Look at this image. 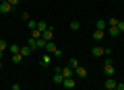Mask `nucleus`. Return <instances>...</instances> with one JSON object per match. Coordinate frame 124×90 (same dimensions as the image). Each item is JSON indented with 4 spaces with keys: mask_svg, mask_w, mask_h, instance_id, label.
<instances>
[{
    "mask_svg": "<svg viewBox=\"0 0 124 90\" xmlns=\"http://www.w3.org/2000/svg\"><path fill=\"white\" fill-rule=\"evenodd\" d=\"M66 66H70V68L75 70L77 66H79V60H75V57H70V60H68V64H66Z\"/></svg>",
    "mask_w": 124,
    "mask_h": 90,
    "instance_id": "a211bd4d",
    "label": "nucleus"
},
{
    "mask_svg": "<svg viewBox=\"0 0 124 90\" xmlns=\"http://www.w3.org/2000/svg\"><path fill=\"white\" fill-rule=\"evenodd\" d=\"M15 6H10L8 2H0V12H10Z\"/></svg>",
    "mask_w": 124,
    "mask_h": 90,
    "instance_id": "9d476101",
    "label": "nucleus"
},
{
    "mask_svg": "<svg viewBox=\"0 0 124 90\" xmlns=\"http://www.w3.org/2000/svg\"><path fill=\"white\" fill-rule=\"evenodd\" d=\"M41 39H46V43H48V41H54V29H46L44 33H41Z\"/></svg>",
    "mask_w": 124,
    "mask_h": 90,
    "instance_id": "39448f33",
    "label": "nucleus"
},
{
    "mask_svg": "<svg viewBox=\"0 0 124 90\" xmlns=\"http://www.w3.org/2000/svg\"><path fill=\"white\" fill-rule=\"evenodd\" d=\"M103 37H106V31L103 29H95L93 31V39H95V41H101Z\"/></svg>",
    "mask_w": 124,
    "mask_h": 90,
    "instance_id": "0eeeda50",
    "label": "nucleus"
},
{
    "mask_svg": "<svg viewBox=\"0 0 124 90\" xmlns=\"http://www.w3.org/2000/svg\"><path fill=\"white\" fill-rule=\"evenodd\" d=\"M75 84H77V82H75V78H64V82H62V86H64V88H68V90H70V88H75Z\"/></svg>",
    "mask_w": 124,
    "mask_h": 90,
    "instance_id": "6e6552de",
    "label": "nucleus"
},
{
    "mask_svg": "<svg viewBox=\"0 0 124 90\" xmlns=\"http://www.w3.org/2000/svg\"><path fill=\"white\" fill-rule=\"evenodd\" d=\"M19 2H21V0H8V4H10V6H17Z\"/></svg>",
    "mask_w": 124,
    "mask_h": 90,
    "instance_id": "a878e982",
    "label": "nucleus"
},
{
    "mask_svg": "<svg viewBox=\"0 0 124 90\" xmlns=\"http://www.w3.org/2000/svg\"><path fill=\"white\" fill-rule=\"evenodd\" d=\"M10 90H21V86H19V84H13V88H10Z\"/></svg>",
    "mask_w": 124,
    "mask_h": 90,
    "instance_id": "bb28decb",
    "label": "nucleus"
},
{
    "mask_svg": "<svg viewBox=\"0 0 124 90\" xmlns=\"http://www.w3.org/2000/svg\"><path fill=\"white\" fill-rule=\"evenodd\" d=\"M6 49H8V43L4 39H0V51H6Z\"/></svg>",
    "mask_w": 124,
    "mask_h": 90,
    "instance_id": "aec40b11",
    "label": "nucleus"
},
{
    "mask_svg": "<svg viewBox=\"0 0 124 90\" xmlns=\"http://www.w3.org/2000/svg\"><path fill=\"white\" fill-rule=\"evenodd\" d=\"M116 90H124V84H118V86H116Z\"/></svg>",
    "mask_w": 124,
    "mask_h": 90,
    "instance_id": "cd10ccee",
    "label": "nucleus"
},
{
    "mask_svg": "<svg viewBox=\"0 0 124 90\" xmlns=\"http://www.w3.org/2000/svg\"><path fill=\"white\" fill-rule=\"evenodd\" d=\"M70 29H72V31H79V21H72V23H70Z\"/></svg>",
    "mask_w": 124,
    "mask_h": 90,
    "instance_id": "b1692460",
    "label": "nucleus"
},
{
    "mask_svg": "<svg viewBox=\"0 0 124 90\" xmlns=\"http://www.w3.org/2000/svg\"><path fill=\"white\" fill-rule=\"evenodd\" d=\"M31 39H41V31L39 29H33V31H31Z\"/></svg>",
    "mask_w": 124,
    "mask_h": 90,
    "instance_id": "4468645a",
    "label": "nucleus"
},
{
    "mask_svg": "<svg viewBox=\"0 0 124 90\" xmlns=\"http://www.w3.org/2000/svg\"><path fill=\"white\" fill-rule=\"evenodd\" d=\"M39 64H41V66H44V68H48V66H50V64H52V55H50V53H46V55H44V57H41V61H39Z\"/></svg>",
    "mask_w": 124,
    "mask_h": 90,
    "instance_id": "1a4fd4ad",
    "label": "nucleus"
},
{
    "mask_svg": "<svg viewBox=\"0 0 124 90\" xmlns=\"http://www.w3.org/2000/svg\"><path fill=\"white\" fill-rule=\"evenodd\" d=\"M118 31H120V33L124 31V21H120V23H118Z\"/></svg>",
    "mask_w": 124,
    "mask_h": 90,
    "instance_id": "393cba45",
    "label": "nucleus"
},
{
    "mask_svg": "<svg viewBox=\"0 0 124 90\" xmlns=\"http://www.w3.org/2000/svg\"><path fill=\"white\" fill-rule=\"evenodd\" d=\"M37 47H46V39H37L35 41V49Z\"/></svg>",
    "mask_w": 124,
    "mask_h": 90,
    "instance_id": "412c9836",
    "label": "nucleus"
},
{
    "mask_svg": "<svg viewBox=\"0 0 124 90\" xmlns=\"http://www.w3.org/2000/svg\"><path fill=\"white\" fill-rule=\"evenodd\" d=\"M91 53L95 57H99V55H106V47H101V45H95V47L91 49Z\"/></svg>",
    "mask_w": 124,
    "mask_h": 90,
    "instance_id": "423d86ee",
    "label": "nucleus"
},
{
    "mask_svg": "<svg viewBox=\"0 0 124 90\" xmlns=\"http://www.w3.org/2000/svg\"><path fill=\"white\" fill-rule=\"evenodd\" d=\"M2 55H4V51H0V60H2Z\"/></svg>",
    "mask_w": 124,
    "mask_h": 90,
    "instance_id": "c85d7f7f",
    "label": "nucleus"
},
{
    "mask_svg": "<svg viewBox=\"0 0 124 90\" xmlns=\"http://www.w3.org/2000/svg\"><path fill=\"white\" fill-rule=\"evenodd\" d=\"M31 51H33V49H31L29 45H21V55H23V57H27V55H31Z\"/></svg>",
    "mask_w": 124,
    "mask_h": 90,
    "instance_id": "9b49d317",
    "label": "nucleus"
},
{
    "mask_svg": "<svg viewBox=\"0 0 124 90\" xmlns=\"http://www.w3.org/2000/svg\"><path fill=\"white\" fill-rule=\"evenodd\" d=\"M87 68H83V66H77V68H75V76L77 78H87Z\"/></svg>",
    "mask_w": 124,
    "mask_h": 90,
    "instance_id": "20e7f679",
    "label": "nucleus"
},
{
    "mask_svg": "<svg viewBox=\"0 0 124 90\" xmlns=\"http://www.w3.org/2000/svg\"><path fill=\"white\" fill-rule=\"evenodd\" d=\"M8 49H10V53H21V45H8Z\"/></svg>",
    "mask_w": 124,
    "mask_h": 90,
    "instance_id": "2eb2a0df",
    "label": "nucleus"
},
{
    "mask_svg": "<svg viewBox=\"0 0 124 90\" xmlns=\"http://www.w3.org/2000/svg\"><path fill=\"white\" fill-rule=\"evenodd\" d=\"M37 29H39V31H41V33H44V31H46V29H50V27H48V25H46V23H44V21H37Z\"/></svg>",
    "mask_w": 124,
    "mask_h": 90,
    "instance_id": "dca6fc26",
    "label": "nucleus"
},
{
    "mask_svg": "<svg viewBox=\"0 0 124 90\" xmlns=\"http://www.w3.org/2000/svg\"><path fill=\"white\" fill-rule=\"evenodd\" d=\"M21 61H23V55L21 53H15L13 55V64H21Z\"/></svg>",
    "mask_w": 124,
    "mask_h": 90,
    "instance_id": "f3484780",
    "label": "nucleus"
},
{
    "mask_svg": "<svg viewBox=\"0 0 124 90\" xmlns=\"http://www.w3.org/2000/svg\"><path fill=\"white\" fill-rule=\"evenodd\" d=\"M108 33H110L112 37H118V35H120V31H118V27H110V29H108Z\"/></svg>",
    "mask_w": 124,
    "mask_h": 90,
    "instance_id": "ddd939ff",
    "label": "nucleus"
},
{
    "mask_svg": "<svg viewBox=\"0 0 124 90\" xmlns=\"http://www.w3.org/2000/svg\"><path fill=\"white\" fill-rule=\"evenodd\" d=\"M103 84H106V90H116V86H118V82H116V80H114L112 76H108Z\"/></svg>",
    "mask_w": 124,
    "mask_h": 90,
    "instance_id": "7ed1b4c3",
    "label": "nucleus"
},
{
    "mask_svg": "<svg viewBox=\"0 0 124 90\" xmlns=\"http://www.w3.org/2000/svg\"><path fill=\"white\" fill-rule=\"evenodd\" d=\"M114 72H116V68H114V64H112V57H108V60L103 61V74H106V76H114Z\"/></svg>",
    "mask_w": 124,
    "mask_h": 90,
    "instance_id": "f03ea898",
    "label": "nucleus"
},
{
    "mask_svg": "<svg viewBox=\"0 0 124 90\" xmlns=\"http://www.w3.org/2000/svg\"><path fill=\"white\" fill-rule=\"evenodd\" d=\"M54 84H62V82H64V76H62V74H54Z\"/></svg>",
    "mask_w": 124,
    "mask_h": 90,
    "instance_id": "f8f14e48",
    "label": "nucleus"
},
{
    "mask_svg": "<svg viewBox=\"0 0 124 90\" xmlns=\"http://www.w3.org/2000/svg\"><path fill=\"white\" fill-rule=\"evenodd\" d=\"M118 23H120L118 18H114V17H112L110 21H108V27H118Z\"/></svg>",
    "mask_w": 124,
    "mask_h": 90,
    "instance_id": "6ab92c4d",
    "label": "nucleus"
},
{
    "mask_svg": "<svg viewBox=\"0 0 124 90\" xmlns=\"http://www.w3.org/2000/svg\"><path fill=\"white\" fill-rule=\"evenodd\" d=\"M27 23H29V29H31V31H33V29H37V21H33V18H29Z\"/></svg>",
    "mask_w": 124,
    "mask_h": 90,
    "instance_id": "4be33fe9",
    "label": "nucleus"
},
{
    "mask_svg": "<svg viewBox=\"0 0 124 90\" xmlns=\"http://www.w3.org/2000/svg\"><path fill=\"white\" fill-rule=\"evenodd\" d=\"M95 27H97V29H106V27H108V23L99 18V21H97V25H95Z\"/></svg>",
    "mask_w": 124,
    "mask_h": 90,
    "instance_id": "5701e85b",
    "label": "nucleus"
},
{
    "mask_svg": "<svg viewBox=\"0 0 124 90\" xmlns=\"http://www.w3.org/2000/svg\"><path fill=\"white\" fill-rule=\"evenodd\" d=\"M46 53H50V55L56 57V60H58V57H62V51L56 47V43H54V41H48V43H46Z\"/></svg>",
    "mask_w": 124,
    "mask_h": 90,
    "instance_id": "f257e3e1",
    "label": "nucleus"
},
{
    "mask_svg": "<svg viewBox=\"0 0 124 90\" xmlns=\"http://www.w3.org/2000/svg\"><path fill=\"white\" fill-rule=\"evenodd\" d=\"M0 2H8V0H0Z\"/></svg>",
    "mask_w": 124,
    "mask_h": 90,
    "instance_id": "c756f323",
    "label": "nucleus"
}]
</instances>
